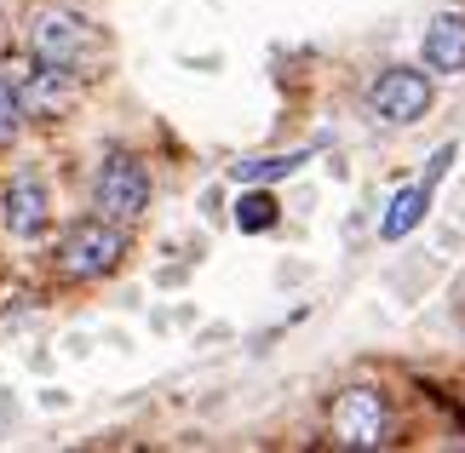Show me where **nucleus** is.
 <instances>
[{"mask_svg": "<svg viewBox=\"0 0 465 453\" xmlns=\"http://www.w3.org/2000/svg\"><path fill=\"white\" fill-rule=\"evenodd\" d=\"M29 52L52 69H69V75H86L104 58L98 29L86 24L75 6H41L29 17Z\"/></svg>", "mask_w": 465, "mask_h": 453, "instance_id": "1", "label": "nucleus"}, {"mask_svg": "<svg viewBox=\"0 0 465 453\" xmlns=\"http://www.w3.org/2000/svg\"><path fill=\"white\" fill-rule=\"evenodd\" d=\"M328 430H333V448H356V453H368V448H391V442H397V413H391L385 390H373V385H351V390H339V396H333V408H328Z\"/></svg>", "mask_w": 465, "mask_h": 453, "instance_id": "2", "label": "nucleus"}, {"mask_svg": "<svg viewBox=\"0 0 465 453\" xmlns=\"http://www.w3.org/2000/svg\"><path fill=\"white\" fill-rule=\"evenodd\" d=\"M121 252H127L121 224L81 219L75 230H64V241H58V270L69 281H98V276H110V270L121 264Z\"/></svg>", "mask_w": 465, "mask_h": 453, "instance_id": "3", "label": "nucleus"}, {"mask_svg": "<svg viewBox=\"0 0 465 453\" xmlns=\"http://www.w3.org/2000/svg\"><path fill=\"white\" fill-rule=\"evenodd\" d=\"M93 207H98V219H110V224L144 219V207H150V172L138 167L127 150L104 155L98 161V178H93Z\"/></svg>", "mask_w": 465, "mask_h": 453, "instance_id": "4", "label": "nucleus"}, {"mask_svg": "<svg viewBox=\"0 0 465 453\" xmlns=\"http://www.w3.org/2000/svg\"><path fill=\"white\" fill-rule=\"evenodd\" d=\"M368 110L385 126H414V121L431 115V81H425L420 69L397 64V69H385V75L368 86Z\"/></svg>", "mask_w": 465, "mask_h": 453, "instance_id": "5", "label": "nucleus"}, {"mask_svg": "<svg viewBox=\"0 0 465 453\" xmlns=\"http://www.w3.org/2000/svg\"><path fill=\"white\" fill-rule=\"evenodd\" d=\"M12 98H17V110H24V115L52 121L58 110H69V98H75V75L35 58V69H24V75L12 81Z\"/></svg>", "mask_w": 465, "mask_h": 453, "instance_id": "6", "label": "nucleus"}, {"mask_svg": "<svg viewBox=\"0 0 465 453\" xmlns=\"http://www.w3.org/2000/svg\"><path fill=\"white\" fill-rule=\"evenodd\" d=\"M0 224H6L17 241H35L46 224H52V202H46V184L41 178H12L6 195H0Z\"/></svg>", "mask_w": 465, "mask_h": 453, "instance_id": "7", "label": "nucleus"}, {"mask_svg": "<svg viewBox=\"0 0 465 453\" xmlns=\"http://www.w3.org/2000/svg\"><path fill=\"white\" fill-rule=\"evenodd\" d=\"M425 69L465 75V12H437L425 29Z\"/></svg>", "mask_w": 465, "mask_h": 453, "instance_id": "8", "label": "nucleus"}, {"mask_svg": "<svg viewBox=\"0 0 465 453\" xmlns=\"http://www.w3.org/2000/svg\"><path fill=\"white\" fill-rule=\"evenodd\" d=\"M431 190L437 184H408V190H397L391 195V207H385V219H380V235L385 241H402L408 230H420V219H425V207H431Z\"/></svg>", "mask_w": 465, "mask_h": 453, "instance_id": "9", "label": "nucleus"}, {"mask_svg": "<svg viewBox=\"0 0 465 453\" xmlns=\"http://www.w3.org/2000/svg\"><path fill=\"white\" fill-rule=\"evenodd\" d=\"M305 150H293V155H264V161H236V184H276V178H288L305 167Z\"/></svg>", "mask_w": 465, "mask_h": 453, "instance_id": "10", "label": "nucleus"}, {"mask_svg": "<svg viewBox=\"0 0 465 453\" xmlns=\"http://www.w3.org/2000/svg\"><path fill=\"white\" fill-rule=\"evenodd\" d=\"M276 224V195L271 190H253V195H242L236 202V230L242 235H259V230H271Z\"/></svg>", "mask_w": 465, "mask_h": 453, "instance_id": "11", "label": "nucleus"}, {"mask_svg": "<svg viewBox=\"0 0 465 453\" xmlns=\"http://www.w3.org/2000/svg\"><path fill=\"white\" fill-rule=\"evenodd\" d=\"M17 121H24V110H17V98H12V81H0V143H12Z\"/></svg>", "mask_w": 465, "mask_h": 453, "instance_id": "12", "label": "nucleus"}]
</instances>
